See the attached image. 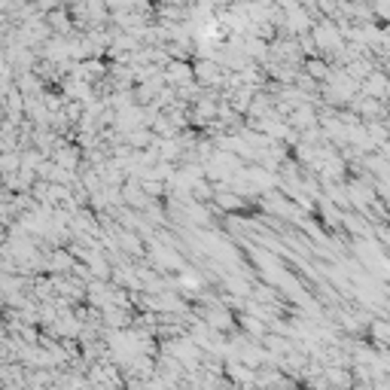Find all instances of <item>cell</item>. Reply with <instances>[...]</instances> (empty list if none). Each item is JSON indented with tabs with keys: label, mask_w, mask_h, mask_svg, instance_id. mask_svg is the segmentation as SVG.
Listing matches in <instances>:
<instances>
[{
	"label": "cell",
	"mask_w": 390,
	"mask_h": 390,
	"mask_svg": "<svg viewBox=\"0 0 390 390\" xmlns=\"http://www.w3.org/2000/svg\"><path fill=\"white\" fill-rule=\"evenodd\" d=\"M323 375H327V382H329V390H354V378H351L345 369L329 366V369H323Z\"/></svg>",
	"instance_id": "obj_1"
},
{
	"label": "cell",
	"mask_w": 390,
	"mask_h": 390,
	"mask_svg": "<svg viewBox=\"0 0 390 390\" xmlns=\"http://www.w3.org/2000/svg\"><path fill=\"white\" fill-rule=\"evenodd\" d=\"M226 372H229V378H232V382H235L238 387L256 384V375H253V372H250V369H247V363H235V360H232V363H229V369H226Z\"/></svg>",
	"instance_id": "obj_2"
},
{
	"label": "cell",
	"mask_w": 390,
	"mask_h": 390,
	"mask_svg": "<svg viewBox=\"0 0 390 390\" xmlns=\"http://www.w3.org/2000/svg\"><path fill=\"white\" fill-rule=\"evenodd\" d=\"M372 390H390V375H375L372 378Z\"/></svg>",
	"instance_id": "obj_3"
}]
</instances>
